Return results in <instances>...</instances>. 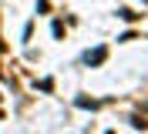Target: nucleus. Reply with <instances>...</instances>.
Listing matches in <instances>:
<instances>
[{
  "instance_id": "obj_1",
  "label": "nucleus",
  "mask_w": 148,
  "mask_h": 134,
  "mask_svg": "<svg viewBox=\"0 0 148 134\" xmlns=\"http://www.w3.org/2000/svg\"><path fill=\"white\" fill-rule=\"evenodd\" d=\"M104 57H108V47H98L94 54H88V64H104Z\"/></svg>"
},
{
  "instance_id": "obj_2",
  "label": "nucleus",
  "mask_w": 148,
  "mask_h": 134,
  "mask_svg": "<svg viewBox=\"0 0 148 134\" xmlns=\"http://www.w3.org/2000/svg\"><path fill=\"white\" fill-rule=\"evenodd\" d=\"M118 17L131 24V20H138V14H135V10H128V7H121V10H118Z\"/></svg>"
},
{
  "instance_id": "obj_3",
  "label": "nucleus",
  "mask_w": 148,
  "mask_h": 134,
  "mask_svg": "<svg viewBox=\"0 0 148 134\" xmlns=\"http://www.w3.org/2000/svg\"><path fill=\"white\" fill-rule=\"evenodd\" d=\"M0 117H3V114H0Z\"/></svg>"
}]
</instances>
